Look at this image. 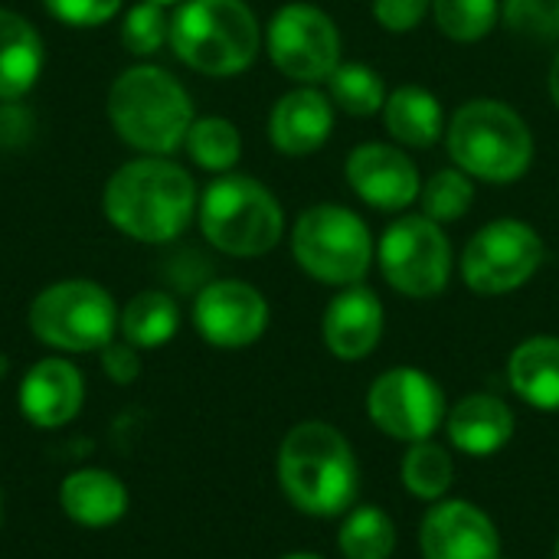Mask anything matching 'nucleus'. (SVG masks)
<instances>
[{
    "label": "nucleus",
    "mask_w": 559,
    "mask_h": 559,
    "mask_svg": "<svg viewBox=\"0 0 559 559\" xmlns=\"http://www.w3.org/2000/svg\"><path fill=\"white\" fill-rule=\"evenodd\" d=\"M278 485L308 518H344L360 495V465L350 439L321 419L288 429L278 449Z\"/></svg>",
    "instance_id": "nucleus-1"
},
{
    "label": "nucleus",
    "mask_w": 559,
    "mask_h": 559,
    "mask_svg": "<svg viewBox=\"0 0 559 559\" xmlns=\"http://www.w3.org/2000/svg\"><path fill=\"white\" fill-rule=\"evenodd\" d=\"M102 210L128 239L160 246L190 226L197 213V183L167 157H138L111 174Z\"/></svg>",
    "instance_id": "nucleus-2"
},
{
    "label": "nucleus",
    "mask_w": 559,
    "mask_h": 559,
    "mask_svg": "<svg viewBox=\"0 0 559 559\" xmlns=\"http://www.w3.org/2000/svg\"><path fill=\"white\" fill-rule=\"evenodd\" d=\"M108 118L118 138L147 157L174 154L197 121L190 92L160 66L124 69L111 82Z\"/></svg>",
    "instance_id": "nucleus-3"
},
{
    "label": "nucleus",
    "mask_w": 559,
    "mask_h": 559,
    "mask_svg": "<svg viewBox=\"0 0 559 559\" xmlns=\"http://www.w3.org/2000/svg\"><path fill=\"white\" fill-rule=\"evenodd\" d=\"M445 147L459 170L485 183L521 180L537 151L521 111L498 98L465 102L445 124Z\"/></svg>",
    "instance_id": "nucleus-4"
},
{
    "label": "nucleus",
    "mask_w": 559,
    "mask_h": 559,
    "mask_svg": "<svg viewBox=\"0 0 559 559\" xmlns=\"http://www.w3.org/2000/svg\"><path fill=\"white\" fill-rule=\"evenodd\" d=\"M167 43L193 72L226 79L255 62L262 29L246 0H183Z\"/></svg>",
    "instance_id": "nucleus-5"
},
{
    "label": "nucleus",
    "mask_w": 559,
    "mask_h": 559,
    "mask_svg": "<svg viewBox=\"0 0 559 559\" xmlns=\"http://www.w3.org/2000/svg\"><path fill=\"white\" fill-rule=\"evenodd\" d=\"M200 229L206 242L236 259H255L278 246L285 213L275 193L246 174H226L200 197Z\"/></svg>",
    "instance_id": "nucleus-6"
},
{
    "label": "nucleus",
    "mask_w": 559,
    "mask_h": 559,
    "mask_svg": "<svg viewBox=\"0 0 559 559\" xmlns=\"http://www.w3.org/2000/svg\"><path fill=\"white\" fill-rule=\"evenodd\" d=\"M292 255L314 282L347 288L367 278L377 242L354 210L341 203H314L292 229Z\"/></svg>",
    "instance_id": "nucleus-7"
},
{
    "label": "nucleus",
    "mask_w": 559,
    "mask_h": 559,
    "mask_svg": "<svg viewBox=\"0 0 559 559\" xmlns=\"http://www.w3.org/2000/svg\"><path fill=\"white\" fill-rule=\"evenodd\" d=\"M29 331L56 350L85 354L115 341L118 308L111 295L88 278H66L43 288L29 305Z\"/></svg>",
    "instance_id": "nucleus-8"
},
{
    "label": "nucleus",
    "mask_w": 559,
    "mask_h": 559,
    "mask_svg": "<svg viewBox=\"0 0 559 559\" xmlns=\"http://www.w3.org/2000/svg\"><path fill=\"white\" fill-rule=\"evenodd\" d=\"M377 265L393 292L406 298H436L452 278V242L442 223L426 213L403 216L380 236Z\"/></svg>",
    "instance_id": "nucleus-9"
},
{
    "label": "nucleus",
    "mask_w": 559,
    "mask_h": 559,
    "mask_svg": "<svg viewBox=\"0 0 559 559\" xmlns=\"http://www.w3.org/2000/svg\"><path fill=\"white\" fill-rule=\"evenodd\" d=\"M540 233L524 219H491L462 252V278L475 295H511L524 288L544 265Z\"/></svg>",
    "instance_id": "nucleus-10"
},
{
    "label": "nucleus",
    "mask_w": 559,
    "mask_h": 559,
    "mask_svg": "<svg viewBox=\"0 0 559 559\" xmlns=\"http://www.w3.org/2000/svg\"><path fill=\"white\" fill-rule=\"evenodd\" d=\"M370 423L393 442H426L432 439L449 416V403L436 377L419 367L383 370L367 390Z\"/></svg>",
    "instance_id": "nucleus-11"
},
{
    "label": "nucleus",
    "mask_w": 559,
    "mask_h": 559,
    "mask_svg": "<svg viewBox=\"0 0 559 559\" xmlns=\"http://www.w3.org/2000/svg\"><path fill=\"white\" fill-rule=\"evenodd\" d=\"M265 46L275 69L301 85L328 82V75L341 66V33L337 23L314 3L295 0L285 3L269 29Z\"/></svg>",
    "instance_id": "nucleus-12"
},
{
    "label": "nucleus",
    "mask_w": 559,
    "mask_h": 559,
    "mask_svg": "<svg viewBox=\"0 0 559 559\" xmlns=\"http://www.w3.org/2000/svg\"><path fill=\"white\" fill-rule=\"evenodd\" d=\"M193 324L206 344L223 350H239L265 334L269 301L249 282L219 278L200 288L193 301Z\"/></svg>",
    "instance_id": "nucleus-13"
},
{
    "label": "nucleus",
    "mask_w": 559,
    "mask_h": 559,
    "mask_svg": "<svg viewBox=\"0 0 559 559\" xmlns=\"http://www.w3.org/2000/svg\"><path fill=\"white\" fill-rule=\"evenodd\" d=\"M423 559H504L498 524L472 501L442 498L419 524Z\"/></svg>",
    "instance_id": "nucleus-14"
},
{
    "label": "nucleus",
    "mask_w": 559,
    "mask_h": 559,
    "mask_svg": "<svg viewBox=\"0 0 559 559\" xmlns=\"http://www.w3.org/2000/svg\"><path fill=\"white\" fill-rule=\"evenodd\" d=\"M344 177L350 190L373 210L403 213L423 193L419 167L393 144H360L347 154Z\"/></svg>",
    "instance_id": "nucleus-15"
},
{
    "label": "nucleus",
    "mask_w": 559,
    "mask_h": 559,
    "mask_svg": "<svg viewBox=\"0 0 559 559\" xmlns=\"http://www.w3.org/2000/svg\"><path fill=\"white\" fill-rule=\"evenodd\" d=\"M383 324H386L383 301L377 298L373 288L360 282V285L341 288L331 298L321 318V337H324V347L337 360L354 364V360H367L380 347Z\"/></svg>",
    "instance_id": "nucleus-16"
},
{
    "label": "nucleus",
    "mask_w": 559,
    "mask_h": 559,
    "mask_svg": "<svg viewBox=\"0 0 559 559\" xmlns=\"http://www.w3.org/2000/svg\"><path fill=\"white\" fill-rule=\"evenodd\" d=\"M334 131V102L314 85L292 88L269 115V141L285 157H308L328 144Z\"/></svg>",
    "instance_id": "nucleus-17"
},
{
    "label": "nucleus",
    "mask_w": 559,
    "mask_h": 559,
    "mask_svg": "<svg viewBox=\"0 0 559 559\" xmlns=\"http://www.w3.org/2000/svg\"><path fill=\"white\" fill-rule=\"evenodd\" d=\"M85 383L82 373L59 357H46L29 367L20 383V413L39 429H59L82 409Z\"/></svg>",
    "instance_id": "nucleus-18"
},
{
    "label": "nucleus",
    "mask_w": 559,
    "mask_h": 559,
    "mask_svg": "<svg viewBox=\"0 0 559 559\" xmlns=\"http://www.w3.org/2000/svg\"><path fill=\"white\" fill-rule=\"evenodd\" d=\"M445 436L455 452L472 459L498 455L514 439V409L491 393H468L445 416Z\"/></svg>",
    "instance_id": "nucleus-19"
},
{
    "label": "nucleus",
    "mask_w": 559,
    "mask_h": 559,
    "mask_svg": "<svg viewBox=\"0 0 559 559\" xmlns=\"http://www.w3.org/2000/svg\"><path fill=\"white\" fill-rule=\"evenodd\" d=\"M511 390L540 413H559V337L537 334L514 347L508 360Z\"/></svg>",
    "instance_id": "nucleus-20"
},
{
    "label": "nucleus",
    "mask_w": 559,
    "mask_h": 559,
    "mask_svg": "<svg viewBox=\"0 0 559 559\" xmlns=\"http://www.w3.org/2000/svg\"><path fill=\"white\" fill-rule=\"evenodd\" d=\"M59 504H62L66 518L82 527H111L128 511V491L111 472L82 468L62 481Z\"/></svg>",
    "instance_id": "nucleus-21"
},
{
    "label": "nucleus",
    "mask_w": 559,
    "mask_h": 559,
    "mask_svg": "<svg viewBox=\"0 0 559 559\" xmlns=\"http://www.w3.org/2000/svg\"><path fill=\"white\" fill-rule=\"evenodd\" d=\"M46 62L43 39L29 20L13 10H0V98L26 95Z\"/></svg>",
    "instance_id": "nucleus-22"
},
{
    "label": "nucleus",
    "mask_w": 559,
    "mask_h": 559,
    "mask_svg": "<svg viewBox=\"0 0 559 559\" xmlns=\"http://www.w3.org/2000/svg\"><path fill=\"white\" fill-rule=\"evenodd\" d=\"M383 121L393 141H400L403 147H416V151L432 147L445 134L442 102L423 85L393 88L383 105Z\"/></svg>",
    "instance_id": "nucleus-23"
},
{
    "label": "nucleus",
    "mask_w": 559,
    "mask_h": 559,
    "mask_svg": "<svg viewBox=\"0 0 559 559\" xmlns=\"http://www.w3.org/2000/svg\"><path fill=\"white\" fill-rule=\"evenodd\" d=\"M118 328L131 347H164L180 328L177 301L167 292H141L118 314Z\"/></svg>",
    "instance_id": "nucleus-24"
},
{
    "label": "nucleus",
    "mask_w": 559,
    "mask_h": 559,
    "mask_svg": "<svg viewBox=\"0 0 559 559\" xmlns=\"http://www.w3.org/2000/svg\"><path fill=\"white\" fill-rule=\"evenodd\" d=\"M396 544V521L377 504L350 508L337 531V547L344 559H393Z\"/></svg>",
    "instance_id": "nucleus-25"
},
{
    "label": "nucleus",
    "mask_w": 559,
    "mask_h": 559,
    "mask_svg": "<svg viewBox=\"0 0 559 559\" xmlns=\"http://www.w3.org/2000/svg\"><path fill=\"white\" fill-rule=\"evenodd\" d=\"M400 478H403V488L419 498V501H442L452 485H455V462H452V452L432 439L426 442H413L403 455V465H400Z\"/></svg>",
    "instance_id": "nucleus-26"
},
{
    "label": "nucleus",
    "mask_w": 559,
    "mask_h": 559,
    "mask_svg": "<svg viewBox=\"0 0 559 559\" xmlns=\"http://www.w3.org/2000/svg\"><path fill=\"white\" fill-rule=\"evenodd\" d=\"M187 154L193 157V164H200L203 170H213V174H226L239 164V154H242V138H239V128L226 118H197L187 131V141H183Z\"/></svg>",
    "instance_id": "nucleus-27"
},
{
    "label": "nucleus",
    "mask_w": 559,
    "mask_h": 559,
    "mask_svg": "<svg viewBox=\"0 0 559 559\" xmlns=\"http://www.w3.org/2000/svg\"><path fill=\"white\" fill-rule=\"evenodd\" d=\"M328 88H331V102L354 118H370L386 105V85L380 72H373L364 62H341L328 75Z\"/></svg>",
    "instance_id": "nucleus-28"
},
{
    "label": "nucleus",
    "mask_w": 559,
    "mask_h": 559,
    "mask_svg": "<svg viewBox=\"0 0 559 559\" xmlns=\"http://www.w3.org/2000/svg\"><path fill=\"white\" fill-rule=\"evenodd\" d=\"M436 26L455 43L485 39L501 20V0H432Z\"/></svg>",
    "instance_id": "nucleus-29"
},
{
    "label": "nucleus",
    "mask_w": 559,
    "mask_h": 559,
    "mask_svg": "<svg viewBox=\"0 0 559 559\" xmlns=\"http://www.w3.org/2000/svg\"><path fill=\"white\" fill-rule=\"evenodd\" d=\"M419 203H423V213L429 219H436V223H455L475 203V180L465 170H459V167L439 170V174H432L423 183Z\"/></svg>",
    "instance_id": "nucleus-30"
},
{
    "label": "nucleus",
    "mask_w": 559,
    "mask_h": 559,
    "mask_svg": "<svg viewBox=\"0 0 559 559\" xmlns=\"http://www.w3.org/2000/svg\"><path fill=\"white\" fill-rule=\"evenodd\" d=\"M167 39H170V20L164 16V7H160V3L141 0V3H134V7L124 13L121 43H124L128 52H134V56H151V52H157Z\"/></svg>",
    "instance_id": "nucleus-31"
},
{
    "label": "nucleus",
    "mask_w": 559,
    "mask_h": 559,
    "mask_svg": "<svg viewBox=\"0 0 559 559\" xmlns=\"http://www.w3.org/2000/svg\"><path fill=\"white\" fill-rule=\"evenodd\" d=\"M508 26L531 39H559V0H504Z\"/></svg>",
    "instance_id": "nucleus-32"
},
{
    "label": "nucleus",
    "mask_w": 559,
    "mask_h": 559,
    "mask_svg": "<svg viewBox=\"0 0 559 559\" xmlns=\"http://www.w3.org/2000/svg\"><path fill=\"white\" fill-rule=\"evenodd\" d=\"M124 0H43L46 13L66 26H98L108 23Z\"/></svg>",
    "instance_id": "nucleus-33"
},
{
    "label": "nucleus",
    "mask_w": 559,
    "mask_h": 559,
    "mask_svg": "<svg viewBox=\"0 0 559 559\" xmlns=\"http://www.w3.org/2000/svg\"><path fill=\"white\" fill-rule=\"evenodd\" d=\"M429 10L432 0H373V16L386 33H413Z\"/></svg>",
    "instance_id": "nucleus-34"
},
{
    "label": "nucleus",
    "mask_w": 559,
    "mask_h": 559,
    "mask_svg": "<svg viewBox=\"0 0 559 559\" xmlns=\"http://www.w3.org/2000/svg\"><path fill=\"white\" fill-rule=\"evenodd\" d=\"M102 367L115 383H134L141 373V360H138V347H131L128 341H111L102 347Z\"/></svg>",
    "instance_id": "nucleus-35"
},
{
    "label": "nucleus",
    "mask_w": 559,
    "mask_h": 559,
    "mask_svg": "<svg viewBox=\"0 0 559 559\" xmlns=\"http://www.w3.org/2000/svg\"><path fill=\"white\" fill-rule=\"evenodd\" d=\"M550 98H554V105L559 108V52L557 59H554V66H550Z\"/></svg>",
    "instance_id": "nucleus-36"
},
{
    "label": "nucleus",
    "mask_w": 559,
    "mask_h": 559,
    "mask_svg": "<svg viewBox=\"0 0 559 559\" xmlns=\"http://www.w3.org/2000/svg\"><path fill=\"white\" fill-rule=\"evenodd\" d=\"M282 559H324V557H318V554H288V557H282Z\"/></svg>",
    "instance_id": "nucleus-37"
},
{
    "label": "nucleus",
    "mask_w": 559,
    "mask_h": 559,
    "mask_svg": "<svg viewBox=\"0 0 559 559\" xmlns=\"http://www.w3.org/2000/svg\"><path fill=\"white\" fill-rule=\"evenodd\" d=\"M151 3H160V7H167V3H177V0H151Z\"/></svg>",
    "instance_id": "nucleus-38"
},
{
    "label": "nucleus",
    "mask_w": 559,
    "mask_h": 559,
    "mask_svg": "<svg viewBox=\"0 0 559 559\" xmlns=\"http://www.w3.org/2000/svg\"><path fill=\"white\" fill-rule=\"evenodd\" d=\"M554 559H559V537H557V547H554Z\"/></svg>",
    "instance_id": "nucleus-39"
},
{
    "label": "nucleus",
    "mask_w": 559,
    "mask_h": 559,
    "mask_svg": "<svg viewBox=\"0 0 559 559\" xmlns=\"http://www.w3.org/2000/svg\"><path fill=\"white\" fill-rule=\"evenodd\" d=\"M0 508H3V498H0Z\"/></svg>",
    "instance_id": "nucleus-40"
}]
</instances>
